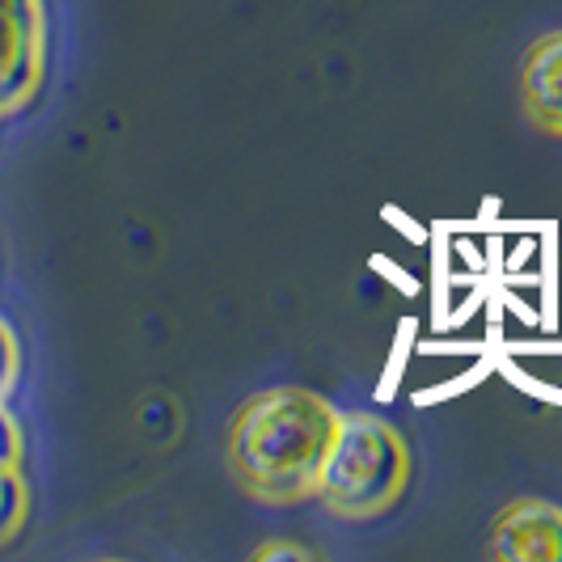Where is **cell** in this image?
Segmentation results:
<instances>
[{"mask_svg":"<svg viewBox=\"0 0 562 562\" xmlns=\"http://www.w3.org/2000/svg\"><path fill=\"white\" fill-rule=\"evenodd\" d=\"M258 562H271V559H313V550H305V546H288V541H280V546H262L258 554H254Z\"/></svg>","mask_w":562,"mask_h":562,"instance_id":"9","label":"cell"},{"mask_svg":"<svg viewBox=\"0 0 562 562\" xmlns=\"http://www.w3.org/2000/svg\"><path fill=\"white\" fill-rule=\"evenodd\" d=\"M13 381H18V342L9 335V326L0 322V402L13 390Z\"/></svg>","mask_w":562,"mask_h":562,"instance_id":"8","label":"cell"},{"mask_svg":"<svg viewBox=\"0 0 562 562\" xmlns=\"http://www.w3.org/2000/svg\"><path fill=\"white\" fill-rule=\"evenodd\" d=\"M491 554L504 562H562V507L512 499L491 525Z\"/></svg>","mask_w":562,"mask_h":562,"instance_id":"4","label":"cell"},{"mask_svg":"<svg viewBox=\"0 0 562 562\" xmlns=\"http://www.w3.org/2000/svg\"><path fill=\"white\" fill-rule=\"evenodd\" d=\"M520 93L537 127L562 140V30L541 34L529 47L525 68H520Z\"/></svg>","mask_w":562,"mask_h":562,"instance_id":"5","label":"cell"},{"mask_svg":"<svg viewBox=\"0 0 562 562\" xmlns=\"http://www.w3.org/2000/svg\"><path fill=\"white\" fill-rule=\"evenodd\" d=\"M406 479L411 452L397 427L376 415H338L313 495L342 520H372L402 499Z\"/></svg>","mask_w":562,"mask_h":562,"instance_id":"2","label":"cell"},{"mask_svg":"<svg viewBox=\"0 0 562 562\" xmlns=\"http://www.w3.org/2000/svg\"><path fill=\"white\" fill-rule=\"evenodd\" d=\"M26 482L18 474V465H0V546L9 537H18L22 520H26Z\"/></svg>","mask_w":562,"mask_h":562,"instance_id":"6","label":"cell"},{"mask_svg":"<svg viewBox=\"0 0 562 562\" xmlns=\"http://www.w3.org/2000/svg\"><path fill=\"white\" fill-rule=\"evenodd\" d=\"M4 4H43V0H0V9H4Z\"/></svg>","mask_w":562,"mask_h":562,"instance_id":"10","label":"cell"},{"mask_svg":"<svg viewBox=\"0 0 562 562\" xmlns=\"http://www.w3.org/2000/svg\"><path fill=\"white\" fill-rule=\"evenodd\" d=\"M18 461H22V427L0 402V465H18Z\"/></svg>","mask_w":562,"mask_h":562,"instance_id":"7","label":"cell"},{"mask_svg":"<svg viewBox=\"0 0 562 562\" xmlns=\"http://www.w3.org/2000/svg\"><path fill=\"white\" fill-rule=\"evenodd\" d=\"M335 427L338 411L322 394L262 390L228 423V470L258 504H301L317 491Z\"/></svg>","mask_w":562,"mask_h":562,"instance_id":"1","label":"cell"},{"mask_svg":"<svg viewBox=\"0 0 562 562\" xmlns=\"http://www.w3.org/2000/svg\"><path fill=\"white\" fill-rule=\"evenodd\" d=\"M47 26L43 4H4L0 9V114L22 111L43 85Z\"/></svg>","mask_w":562,"mask_h":562,"instance_id":"3","label":"cell"}]
</instances>
